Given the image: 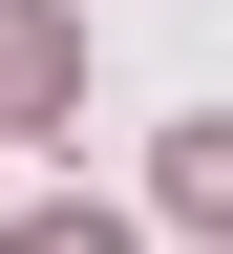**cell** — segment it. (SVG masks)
I'll list each match as a JSON object with an SVG mask.
<instances>
[{
    "label": "cell",
    "mask_w": 233,
    "mask_h": 254,
    "mask_svg": "<svg viewBox=\"0 0 233 254\" xmlns=\"http://www.w3.org/2000/svg\"><path fill=\"white\" fill-rule=\"evenodd\" d=\"M64 106V21H43V0H0V127H43Z\"/></svg>",
    "instance_id": "cell-1"
},
{
    "label": "cell",
    "mask_w": 233,
    "mask_h": 254,
    "mask_svg": "<svg viewBox=\"0 0 233 254\" xmlns=\"http://www.w3.org/2000/svg\"><path fill=\"white\" fill-rule=\"evenodd\" d=\"M170 212H191V233H233V127H191V148H170Z\"/></svg>",
    "instance_id": "cell-2"
},
{
    "label": "cell",
    "mask_w": 233,
    "mask_h": 254,
    "mask_svg": "<svg viewBox=\"0 0 233 254\" xmlns=\"http://www.w3.org/2000/svg\"><path fill=\"white\" fill-rule=\"evenodd\" d=\"M0 254H127V212H21Z\"/></svg>",
    "instance_id": "cell-3"
}]
</instances>
